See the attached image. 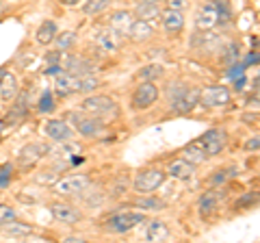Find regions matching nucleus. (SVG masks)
Instances as JSON below:
<instances>
[{"label": "nucleus", "mask_w": 260, "mask_h": 243, "mask_svg": "<svg viewBox=\"0 0 260 243\" xmlns=\"http://www.w3.org/2000/svg\"><path fill=\"white\" fill-rule=\"evenodd\" d=\"M65 122L74 126L78 131V135H83V137H98L104 131V126H107V122H104L102 117L91 115V113H87L83 109L80 111H68L65 113Z\"/></svg>", "instance_id": "obj_1"}, {"label": "nucleus", "mask_w": 260, "mask_h": 243, "mask_svg": "<svg viewBox=\"0 0 260 243\" xmlns=\"http://www.w3.org/2000/svg\"><path fill=\"white\" fill-rule=\"evenodd\" d=\"M80 109L87 111V113H91V115L102 117L104 122L115 119L119 115L117 102L113 98H109V96H87V98L83 100V104H80Z\"/></svg>", "instance_id": "obj_2"}, {"label": "nucleus", "mask_w": 260, "mask_h": 243, "mask_svg": "<svg viewBox=\"0 0 260 243\" xmlns=\"http://www.w3.org/2000/svg\"><path fill=\"white\" fill-rule=\"evenodd\" d=\"M145 222V215L141 210H124V213H115L104 222V230L113 234H124L128 230H133L137 224Z\"/></svg>", "instance_id": "obj_3"}, {"label": "nucleus", "mask_w": 260, "mask_h": 243, "mask_svg": "<svg viewBox=\"0 0 260 243\" xmlns=\"http://www.w3.org/2000/svg\"><path fill=\"white\" fill-rule=\"evenodd\" d=\"M167 178L165 169H158V167H150V169H141L139 174L135 176V183H133V189L137 193H154Z\"/></svg>", "instance_id": "obj_4"}, {"label": "nucleus", "mask_w": 260, "mask_h": 243, "mask_svg": "<svg viewBox=\"0 0 260 243\" xmlns=\"http://www.w3.org/2000/svg\"><path fill=\"white\" fill-rule=\"evenodd\" d=\"M158 100V87L152 83V80H141L137 85L135 94H133V100H130V107L135 111H145L150 109L154 102Z\"/></svg>", "instance_id": "obj_5"}, {"label": "nucleus", "mask_w": 260, "mask_h": 243, "mask_svg": "<svg viewBox=\"0 0 260 243\" xmlns=\"http://www.w3.org/2000/svg\"><path fill=\"white\" fill-rule=\"evenodd\" d=\"M230 89L223 85H208L204 89H200V102L208 109H217V107H225L230 102Z\"/></svg>", "instance_id": "obj_6"}, {"label": "nucleus", "mask_w": 260, "mask_h": 243, "mask_svg": "<svg viewBox=\"0 0 260 243\" xmlns=\"http://www.w3.org/2000/svg\"><path fill=\"white\" fill-rule=\"evenodd\" d=\"M198 143H200V148L204 150V155L208 159L217 157V155H221L223 148H225V133L219 131V128H210V131H206L200 137Z\"/></svg>", "instance_id": "obj_7"}, {"label": "nucleus", "mask_w": 260, "mask_h": 243, "mask_svg": "<svg viewBox=\"0 0 260 243\" xmlns=\"http://www.w3.org/2000/svg\"><path fill=\"white\" fill-rule=\"evenodd\" d=\"M89 187V178L83 176V174H74V176H65V178H59L52 189L59 193V196H76V193L85 191Z\"/></svg>", "instance_id": "obj_8"}, {"label": "nucleus", "mask_w": 260, "mask_h": 243, "mask_svg": "<svg viewBox=\"0 0 260 243\" xmlns=\"http://www.w3.org/2000/svg\"><path fill=\"white\" fill-rule=\"evenodd\" d=\"M46 152H48V148L44 143H26L18 155V165L22 169H32L46 157Z\"/></svg>", "instance_id": "obj_9"}, {"label": "nucleus", "mask_w": 260, "mask_h": 243, "mask_svg": "<svg viewBox=\"0 0 260 243\" xmlns=\"http://www.w3.org/2000/svg\"><path fill=\"white\" fill-rule=\"evenodd\" d=\"M61 68L63 72L68 74H74V76H87L93 72V61H89L87 56H80V54H68L65 59H61Z\"/></svg>", "instance_id": "obj_10"}, {"label": "nucleus", "mask_w": 260, "mask_h": 243, "mask_svg": "<svg viewBox=\"0 0 260 243\" xmlns=\"http://www.w3.org/2000/svg\"><path fill=\"white\" fill-rule=\"evenodd\" d=\"M93 44L100 48L102 52H117L121 48V37L117 31H113L111 26L109 28H98L93 33Z\"/></svg>", "instance_id": "obj_11"}, {"label": "nucleus", "mask_w": 260, "mask_h": 243, "mask_svg": "<svg viewBox=\"0 0 260 243\" xmlns=\"http://www.w3.org/2000/svg\"><path fill=\"white\" fill-rule=\"evenodd\" d=\"M50 215L54 217V222H61V224H78L80 217H83L80 210L76 206L68 204V202H52Z\"/></svg>", "instance_id": "obj_12"}, {"label": "nucleus", "mask_w": 260, "mask_h": 243, "mask_svg": "<svg viewBox=\"0 0 260 243\" xmlns=\"http://www.w3.org/2000/svg\"><path fill=\"white\" fill-rule=\"evenodd\" d=\"M46 135L50 137L52 141L63 143V141H72V139H74V128H72L65 119H48Z\"/></svg>", "instance_id": "obj_13"}, {"label": "nucleus", "mask_w": 260, "mask_h": 243, "mask_svg": "<svg viewBox=\"0 0 260 243\" xmlns=\"http://www.w3.org/2000/svg\"><path fill=\"white\" fill-rule=\"evenodd\" d=\"M219 24V7L217 3H206L200 9V13L195 15V26L198 31H210Z\"/></svg>", "instance_id": "obj_14"}, {"label": "nucleus", "mask_w": 260, "mask_h": 243, "mask_svg": "<svg viewBox=\"0 0 260 243\" xmlns=\"http://www.w3.org/2000/svg\"><path fill=\"white\" fill-rule=\"evenodd\" d=\"M54 92L59 96H72L80 92V76H74V74H68V72H59L54 78Z\"/></svg>", "instance_id": "obj_15"}, {"label": "nucleus", "mask_w": 260, "mask_h": 243, "mask_svg": "<svg viewBox=\"0 0 260 243\" xmlns=\"http://www.w3.org/2000/svg\"><path fill=\"white\" fill-rule=\"evenodd\" d=\"M18 94H20L18 76L5 70L3 78H0V100H3V102H13V100H15V96H18Z\"/></svg>", "instance_id": "obj_16"}, {"label": "nucleus", "mask_w": 260, "mask_h": 243, "mask_svg": "<svg viewBox=\"0 0 260 243\" xmlns=\"http://www.w3.org/2000/svg\"><path fill=\"white\" fill-rule=\"evenodd\" d=\"M167 176L178 178V180H189V178L195 176V165L180 157V159H176L167 165Z\"/></svg>", "instance_id": "obj_17"}, {"label": "nucleus", "mask_w": 260, "mask_h": 243, "mask_svg": "<svg viewBox=\"0 0 260 243\" xmlns=\"http://www.w3.org/2000/svg\"><path fill=\"white\" fill-rule=\"evenodd\" d=\"M126 35L133 39V42H148V39L154 35V28H152V24L150 22H145V20H133V24L128 26L126 31Z\"/></svg>", "instance_id": "obj_18"}, {"label": "nucleus", "mask_w": 260, "mask_h": 243, "mask_svg": "<svg viewBox=\"0 0 260 243\" xmlns=\"http://www.w3.org/2000/svg\"><path fill=\"white\" fill-rule=\"evenodd\" d=\"M160 22L167 33H178V31L184 28V11H174V9L160 11Z\"/></svg>", "instance_id": "obj_19"}, {"label": "nucleus", "mask_w": 260, "mask_h": 243, "mask_svg": "<svg viewBox=\"0 0 260 243\" xmlns=\"http://www.w3.org/2000/svg\"><path fill=\"white\" fill-rule=\"evenodd\" d=\"M145 239L152 241V243H158V241H167L169 239V226L162 222V220H152L145 226Z\"/></svg>", "instance_id": "obj_20"}, {"label": "nucleus", "mask_w": 260, "mask_h": 243, "mask_svg": "<svg viewBox=\"0 0 260 243\" xmlns=\"http://www.w3.org/2000/svg\"><path fill=\"white\" fill-rule=\"evenodd\" d=\"M198 102H200L198 89H182V96L174 100V111L176 113H189Z\"/></svg>", "instance_id": "obj_21"}, {"label": "nucleus", "mask_w": 260, "mask_h": 243, "mask_svg": "<svg viewBox=\"0 0 260 243\" xmlns=\"http://www.w3.org/2000/svg\"><path fill=\"white\" fill-rule=\"evenodd\" d=\"M56 33H59V28H56V24L52 20H44L42 24H39L37 33H35V42L39 46H50L54 42Z\"/></svg>", "instance_id": "obj_22"}, {"label": "nucleus", "mask_w": 260, "mask_h": 243, "mask_svg": "<svg viewBox=\"0 0 260 243\" xmlns=\"http://www.w3.org/2000/svg\"><path fill=\"white\" fill-rule=\"evenodd\" d=\"M133 20H135V13H130V11H115L109 18V26L113 28V31H117V33L121 35V33H126L128 31V26L133 24Z\"/></svg>", "instance_id": "obj_23"}, {"label": "nucleus", "mask_w": 260, "mask_h": 243, "mask_svg": "<svg viewBox=\"0 0 260 243\" xmlns=\"http://www.w3.org/2000/svg\"><path fill=\"white\" fill-rule=\"evenodd\" d=\"M182 159H184V161H189V163H193L195 167H198V165L204 163V161H206L208 157L204 155V150L200 148V143H198V141H193V143H189V145H184V150H182Z\"/></svg>", "instance_id": "obj_24"}, {"label": "nucleus", "mask_w": 260, "mask_h": 243, "mask_svg": "<svg viewBox=\"0 0 260 243\" xmlns=\"http://www.w3.org/2000/svg\"><path fill=\"white\" fill-rule=\"evenodd\" d=\"M0 228H3V232H5V234H9V237H26V234H30V232H32V226H30V224L15 222V220L7 222L5 226H0Z\"/></svg>", "instance_id": "obj_25"}, {"label": "nucleus", "mask_w": 260, "mask_h": 243, "mask_svg": "<svg viewBox=\"0 0 260 243\" xmlns=\"http://www.w3.org/2000/svg\"><path fill=\"white\" fill-rule=\"evenodd\" d=\"M143 198L137 200V206H139L141 210H162L167 204H165V200H160V198H154L152 193H141Z\"/></svg>", "instance_id": "obj_26"}, {"label": "nucleus", "mask_w": 260, "mask_h": 243, "mask_svg": "<svg viewBox=\"0 0 260 243\" xmlns=\"http://www.w3.org/2000/svg\"><path fill=\"white\" fill-rule=\"evenodd\" d=\"M54 44H56V48H59L61 52H68V50H72V48H74V44H76V33H72V31H63V33H56Z\"/></svg>", "instance_id": "obj_27"}, {"label": "nucleus", "mask_w": 260, "mask_h": 243, "mask_svg": "<svg viewBox=\"0 0 260 243\" xmlns=\"http://www.w3.org/2000/svg\"><path fill=\"white\" fill-rule=\"evenodd\" d=\"M217 204H219V196H217L215 191H206L204 196L200 198V202H198L200 213H204V215H208L210 210H215V208H217Z\"/></svg>", "instance_id": "obj_28"}, {"label": "nucleus", "mask_w": 260, "mask_h": 243, "mask_svg": "<svg viewBox=\"0 0 260 243\" xmlns=\"http://www.w3.org/2000/svg\"><path fill=\"white\" fill-rule=\"evenodd\" d=\"M135 15H137L139 20H145V22H150V20H154V18H158V15H160L158 3H156V5H141V3H139V7H137Z\"/></svg>", "instance_id": "obj_29"}, {"label": "nucleus", "mask_w": 260, "mask_h": 243, "mask_svg": "<svg viewBox=\"0 0 260 243\" xmlns=\"http://www.w3.org/2000/svg\"><path fill=\"white\" fill-rule=\"evenodd\" d=\"M109 3H111V0H85L83 13L85 15H98V13H102L104 9H107Z\"/></svg>", "instance_id": "obj_30"}, {"label": "nucleus", "mask_w": 260, "mask_h": 243, "mask_svg": "<svg viewBox=\"0 0 260 243\" xmlns=\"http://www.w3.org/2000/svg\"><path fill=\"white\" fill-rule=\"evenodd\" d=\"M162 74H165V68H162V66H156V63H154V66H145V68H141L137 76H139L141 80H156V78H160Z\"/></svg>", "instance_id": "obj_31"}, {"label": "nucleus", "mask_w": 260, "mask_h": 243, "mask_svg": "<svg viewBox=\"0 0 260 243\" xmlns=\"http://www.w3.org/2000/svg\"><path fill=\"white\" fill-rule=\"evenodd\" d=\"M37 109H39V113H52V111L56 109L52 92H44V96H42V98H39V104H37Z\"/></svg>", "instance_id": "obj_32"}, {"label": "nucleus", "mask_w": 260, "mask_h": 243, "mask_svg": "<svg viewBox=\"0 0 260 243\" xmlns=\"http://www.w3.org/2000/svg\"><path fill=\"white\" fill-rule=\"evenodd\" d=\"M98 87H100V78H95L91 74L80 76V92H83V94L93 92V89H98Z\"/></svg>", "instance_id": "obj_33"}, {"label": "nucleus", "mask_w": 260, "mask_h": 243, "mask_svg": "<svg viewBox=\"0 0 260 243\" xmlns=\"http://www.w3.org/2000/svg\"><path fill=\"white\" fill-rule=\"evenodd\" d=\"M11 220H15V208L9 204H0V226H5Z\"/></svg>", "instance_id": "obj_34"}, {"label": "nucleus", "mask_w": 260, "mask_h": 243, "mask_svg": "<svg viewBox=\"0 0 260 243\" xmlns=\"http://www.w3.org/2000/svg\"><path fill=\"white\" fill-rule=\"evenodd\" d=\"M232 174H237V167H230V169H221L219 174L215 176H210V185H221L228 176H232Z\"/></svg>", "instance_id": "obj_35"}, {"label": "nucleus", "mask_w": 260, "mask_h": 243, "mask_svg": "<svg viewBox=\"0 0 260 243\" xmlns=\"http://www.w3.org/2000/svg\"><path fill=\"white\" fill-rule=\"evenodd\" d=\"M189 7V0H165V9H174V11H184Z\"/></svg>", "instance_id": "obj_36"}, {"label": "nucleus", "mask_w": 260, "mask_h": 243, "mask_svg": "<svg viewBox=\"0 0 260 243\" xmlns=\"http://www.w3.org/2000/svg\"><path fill=\"white\" fill-rule=\"evenodd\" d=\"M256 200H258V193L254 191V193H245L239 202H237V206L239 208H247V204H256Z\"/></svg>", "instance_id": "obj_37"}, {"label": "nucleus", "mask_w": 260, "mask_h": 243, "mask_svg": "<svg viewBox=\"0 0 260 243\" xmlns=\"http://www.w3.org/2000/svg\"><path fill=\"white\" fill-rule=\"evenodd\" d=\"M247 152H258V148H260V139H258V135H254V137H249V139L245 141V145H243Z\"/></svg>", "instance_id": "obj_38"}, {"label": "nucleus", "mask_w": 260, "mask_h": 243, "mask_svg": "<svg viewBox=\"0 0 260 243\" xmlns=\"http://www.w3.org/2000/svg\"><path fill=\"white\" fill-rule=\"evenodd\" d=\"M243 122H245V124H251V122H254V124H256V122H258V113H251V115H249V113H245V115H243Z\"/></svg>", "instance_id": "obj_39"}, {"label": "nucleus", "mask_w": 260, "mask_h": 243, "mask_svg": "<svg viewBox=\"0 0 260 243\" xmlns=\"http://www.w3.org/2000/svg\"><path fill=\"white\" fill-rule=\"evenodd\" d=\"M61 5H65V7H78L83 0H59Z\"/></svg>", "instance_id": "obj_40"}, {"label": "nucleus", "mask_w": 260, "mask_h": 243, "mask_svg": "<svg viewBox=\"0 0 260 243\" xmlns=\"http://www.w3.org/2000/svg\"><path fill=\"white\" fill-rule=\"evenodd\" d=\"M137 3H141V5H156L158 0H137Z\"/></svg>", "instance_id": "obj_41"}, {"label": "nucleus", "mask_w": 260, "mask_h": 243, "mask_svg": "<svg viewBox=\"0 0 260 243\" xmlns=\"http://www.w3.org/2000/svg\"><path fill=\"white\" fill-rule=\"evenodd\" d=\"M3 74H5V70H0V78H3Z\"/></svg>", "instance_id": "obj_42"}]
</instances>
